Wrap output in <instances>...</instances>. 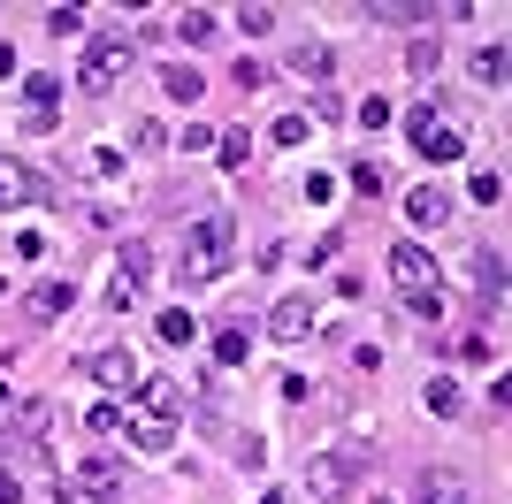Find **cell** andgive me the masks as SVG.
Returning <instances> with one entry per match:
<instances>
[{
    "label": "cell",
    "mask_w": 512,
    "mask_h": 504,
    "mask_svg": "<svg viewBox=\"0 0 512 504\" xmlns=\"http://www.w3.org/2000/svg\"><path fill=\"white\" fill-rule=\"evenodd\" d=\"M406 314L436 329V321H444V298H436V291H406Z\"/></svg>",
    "instance_id": "cell-29"
},
{
    "label": "cell",
    "mask_w": 512,
    "mask_h": 504,
    "mask_svg": "<svg viewBox=\"0 0 512 504\" xmlns=\"http://www.w3.org/2000/svg\"><path fill=\"white\" fill-rule=\"evenodd\" d=\"M474 291H482V298H490V314H497V306H505V252H474Z\"/></svg>",
    "instance_id": "cell-12"
},
{
    "label": "cell",
    "mask_w": 512,
    "mask_h": 504,
    "mask_svg": "<svg viewBox=\"0 0 512 504\" xmlns=\"http://www.w3.org/2000/svg\"><path fill=\"white\" fill-rule=\"evenodd\" d=\"M0 77H16V46L0 39Z\"/></svg>",
    "instance_id": "cell-41"
},
{
    "label": "cell",
    "mask_w": 512,
    "mask_h": 504,
    "mask_svg": "<svg viewBox=\"0 0 512 504\" xmlns=\"http://www.w3.org/2000/svg\"><path fill=\"white\" fill-rule=\"evenodd\" d=\"M352 482H360V451H314L306 459V497L314 504H344Z\"/></svg>",
    "instance_id": "cell-3"
},
{
    "label": "cell",
    "mask_w": 512,
    "mask_h": 504,
    "mask_svg": "<svg viewBox=\"0 0 512 504\" xmlns=\"http://www.w3.org/2000/svg\"><path fill=\"white\" fill-rule=\"evenodd\" d=\"M367 16L375 23H421V8L413 0H367Z\"/></svg>",
    "instance_id": "cell-28"
},
{
    "label": "cell",
    "mask_w": 512,
    "mask_h": 504,
    "mask_svg": "<svg viewBox=\"0 0 512 504\" xmlns=\"http://www.w3.org/2000/svg\"><path fill=\"white\" fill-rule=\"evenodd\" d=\"M268 336H283V344H306V336H314V298H306V291L276 298V314H268Z\"/></svg>",
    "instance_id": "cell-8"
},
{
    "label": "cell",
    "mask_w": 512,
    "mask_h": 504,
    "mask_svg": "<svg viewBox=\"0 0 512 504\" xmlns=\"http://www.w3.org/2000/svg\"><path fill=\"white\" fill-rule=\"evenodd\" d=\"M153 336H161V344H192V336H199V321L184 314V306H169V314H161V329H153Z\"/></svg>",
    "instance_id": "cell-25"
},
{
    "label": "cell",
    "mask_w": 512,
    "mask_h": 504,
    "mask_svg": "<svg viewBox=\"0 0 512 504\" xmlns=\"http://www.w3.org/2000/svg\"><path fill=\"white\" fill-rule=\"evenodd\" d=\"M85 428H92V436H123V405H115V398H100V405L85 413Z\"/></svg>",
    "instance_id": "cell-27"
},
{
    "label": "cell",
    "mask_w": 512,
    "mask_h": 504,
    "mask_svg": "<svg viewBox=\"0 0 512 504\" xmlns=\"http://www.w3.org/2000/svg\"><path fill=\"white\" fill-rule=\"evenodd\" d=\"M406 69H413V77H436V39H413V54H406Z\"/></svg>",
    "instance_id": "cell-35"
},
{
    "label": "cell",
    "mask_w": 512,
    "mask_h": 504,
    "mask_svg": "<svg viewBox=\"0 0 512 504\" xmlns=\"http://www.w3.org/2000/svg\"><path fill=\"white\" fill-rule=\"evenodd\" d=\"M69 298H77V291H69L62 275H46V283H31V291H23V314H31V321H62Z\"/></svg>",
    "instance_id": "cell-10"
},
{
    "label": "cell",
    "mask_w": 512,
    "mask_h": 504,
    "mask_svg": "<svg viewBox=\"0 0 512 504\" xmlns=\"http://www.w3.org/2000/svg\"><path fill=\"white\" fill-rule=\"evenodd\" d=\"M161 92H169V100H184V107H192L199 92H207V77H199V69H184V62H169V69H161Z\"/></svg>",
    "instance_id": "cell-21"
},
{
    "label": "cell",
    "mask_w": 512,
    "mask_h": 504,
    "mask_svg": "<svg viewBox=\"0 0 512 504\" xmlns=\"http://www.w3.org/2000/svg\"><path fill=\"white\" fill-rule=\"evenodd\" d=\"M421 504H474V489L459 482V474H444V466H428L421 474Z\"/></svg>",
    "instance_id": "cell-16"
},
{
    "label": "cell",
    "mask_w": 512,
    "mask_h": 504,
    "mask_svg": "<svg viewBox=\"0 0 512 504\" xmlns=\"http://www.w3.org/2000/svg\"><path fill=\"white\" fill-rule=\"evenodd\" d=\"M237 466H245V474H260V466H268V443L245 436V443H237Z\"/></svg>",
    "instance_id": "cell-37"
},
{
    "label": "cell",
    "mask_w": 512,
    "mask_h": 504,
    "mask_svg": "<svg viewBox=\"0 0 512 504\" xmlns=\"http://www.w3.org/2000/svg\"><path fill=\"white\" fill-rule=\"evenodd\" d=\"M421 398H428V413H436V420H459V413H467V390H459L451 375H436V382L421 390Z\"/></svg>",
    "instance_id": "cell-19"
},
{
    "label": "cell",
    "mask_w": 512,
    "mask_h": 504,
    "mask_svg": "<svg viewBox=\"0 0 512 504\" xmlns=\"http://www.w3.org/2000/svg\"><path fill=\"white\" fill-rule=\"evenodd\" d=\"M0 504H23V482L8 474V466H0Z\"/></svg>",
    "instance_id": "cell-40"
},
{
    "label": "cell",
    "mask_w": 512,
    "mask_h": 504,
    "mask_svg": "<svg viewBox=\"0 0 512 504\" xmlns=\"http://www.w3.org/2000/svg\"><path fill=\"white\" fill-rule=\"evenodd\" d=\"M39 199H54V184L39 168H23L16 153H0V207H39Z\"/></svg>",
    "instance_id": "cell-5"
},
{
    "label": "cell",
    "mask_w": 512,
    "mask_h": 504,
    "mask_svg": "<svg viewBox=\"0 0 512 504\" xmlns=\"http://www.w3.org/2000/svg\"><path fill=\"white\" fill-rule=\"evenodd\" d=\"M406 138H413V153H428V161H459V153H467V138H459V123H444V115H436V107H413L406 115Z\"/></svg>",
    "instance_id": "cell-4"
},
{
    "label": "cell",
    "mask_w": 512,
    "mask_h": 504,
    "mask_svg": "<svg viewBox=\"0 0 512 504\" xmlns=\"http://www.w3.org/2000/svg\"><path fill=\"white\" fill-rule=\"evenodd\" d=\"M406 222H413V230H444V222H451V199H444V191H413V199H406Z\"/></svg>",
    "instance_id": "cell-14"
},
{
    "label": "cell",
    "mask_w": 512,
    "mask_h": 504,
    "mask_svg": "<svg viewBox=\"0 0 512 504\" xmlns=\"http://www.w3.org/2000/svg\"><path fill=\"white\" fill-rule=\"evenodd\" d=\"M138 390H146V413L153 420H184V413H192V398H184L176 382H138Z\"/></svg>",
    "instance_id": "cell-17"
},
{
    "label": "cell",
    "mask_w": 512,
    "mask_h": 504,
    "mask_svg": "<svg viewBox=\"0 0 512 504\" xmlns=\"http://www.w3.org/2000/svg\"><path fill=\"white\" fill-rule=\"evenodd\" d=\"M23 428H31V436H46V428H54V405H46V398H23Z\"/></svg>",
    "instance_id": "cell-33"
},
{
    "label": "cell",
    "mask_w": 512,
    "mask_h": 504,
    "mask_svg": "<svg viewBox=\"0 0 512 504\" xmlns=\"http://www.w3.org/2000/svg\"><path fill=\"white\" fill-rule=\"evenodd\" d=\"M176 31H184V46H207L214 31H222V16H214V8H184V16H176Z\"/></svg>",
    "instance_id": "cell-22"
},
{
    "label": "cell",
    "mask_w": 512,
    "mask_h": 504,
    "mask_svg": "<svg viewBox=\"0 0 512 504\" xmlns=\"http://www.w3.org/2000/svg\"><path fill=\"white\" fill-rule=\"evenodd\" d=\"M375 504H398V497H375Z\"/></svg>",
    "instance_id": "cell-43"
},
{
    "label": "cell",
    "mask_w": 512,
    "mask_h": 504,
    "mask_svg": "<svg viewBox=\"0 0 512 504\" xmlns=\"http://www.w3.org/2000/svg\"><path fill=\"white\" fill-rule=\"evenodd\" d=\"M123 436L138 443V451H153V459H161V451H176V420H153V413H123Z\"/></svg>",
    "instance_id": "cell-11"
},
{
    "label": "cell",
    "mask_w": 512,
    "mask_h": 504,
    "mask_svg": "<svg viewBox=\"0 0 512 504\" xmlns=\"http://www.w3.org/2000/svg\"><path fill=\"white\" fill-rule=\"evenodd\" d=\"M130 39H115V31H100V39H85V69H77V84L85 92H115V84L130 77Z\"/></svg>",
    "instance_id": "cell-2"
},
{
    "label": "cell",
    "mask_w": 512,
    "mask_h": 504,
    "mask_svg": "<svg viewBox=\"0 0 512 504\" xmlns=\"http://www.w3.org/2000/svg\"><path fill=\"white\" fill-rule=\"evenodd\" d=\"M306 130H314L306 115H276V146H306Z\"/></svg>",
    "instance_id": "cell-34"
},
{
    "label": "cell",
    "mask_w": 512,
    "mask_h": 504,
    "mask_svg": "<svg viewBox=\"0 0 512 504\" xmlns=\"http://www.w3.org/2000/svg\"><path fill=\"white\" fill-rule=\"evenodd\" d=\"M474 84H482V92L505 84V46H482V54H474Z\"/></svg>",
    "instance_id": "cell-24"
},
{
    "label": "cell",
    "mask_w": 512,
    "mask_h": 504,
    "mask_svg": "<svg viewBox=\"0 0 512 504\" xmlns=\"http://www.w3.org/2000/svg\"><path fill=\"white\" fill-rule=\"evenodd\" d=\"M77 497L115 504V497H123V466H115V459H100V451H85V466H77Z\"/></svg>",
    "instance_id": "cell-6"
},
{
    "label": "cell",
    "mask_w": 512,
    "mask_h": 504,
    "mask_svg": "<svg viewBox=\"0 0 512 504\" xmlns=\"http://www.w3.org/2000/svg\"><path fill=\"white\" fill-rule=\"evenodd\" d=\"M352 191H360V199H375V191H383V168H375V161H352Z\"/></svg>",
    "instance_id": "cell-32"
},
{
    "label": "cell",
    "mask_w": 512,
    "mask_h": 504,
    "mask_svg": "<svg viewBox=\"0 0 512 504\" xmlns=\"http://www.w3.org/2000/svg\"><path fill=\"white\" fill-rule=\"evenodd\" d=\"M214 153H222V168H245V161H253V130H222Z\"/></svg>",
    "instance_id": "cell-23"
},
{
    "label": "cell",
    "mask_w": 512,
    "mask_h": 504,
    "mask_svg": "<svg viewBox=\"0 0 512 504\" xmlns=\"http://www.w3.org/2000/svg\"><path fill=\"white\" fill-rule=\"evenodd\" d=\"M85 375L100 382V390H130V382H138V359H130V344H100V352L85 359Z\"/></svg>",
    "instance_id": "cell-7"
},
{
    "label": "cell",
    "mask_w": 512,
    "mask_h": 504,
    "mask_svg": "<svg viewBox=\"0 0 512 504\" xmlns=\"http://www.w3.org/2000/svg\"><path fill=\"white\" fill-rule=\"evenodd\" d=\"M237 92H268V69H260V62H237Z\"/></svg>",
    "instance_id": "cell-39"
},
{
    "label": "cell",
    "mask_w": 512,
    "mask_h": 504,
    "mask_svg": "<svg viewBox=\"0 0 512 504\" xmlns=\"http://www.w3.org/2000/svg\"><path fill=\"white\" fill-rule=\"evenodd\" d=\"M46 31H62V39H69V31H85V8H46Z\"/></svg>",
    "instance_id": "cell-36"
},
{
    "label": "cell",
    "mask_w": 512,
    "mask_h": 504,
    "mask_svg": "<svg viewBox=\"0 0 512 504\" xmlns=\"http://www.w3.org/2000/svg\"><path fill=\"white\" fill-rule=\"evenodd\" d=\"M291 77L321 84V77H329V46H321V39H299V46H291Z\"/></svg>",
    "instance_id": "cell-20"
},
{
    "label": "cell",
    "mask_w": 512,
    "mask_h": 504,
    "mask_svg": "<svg viewBox=\"0 0 512 504\" xmlns=\"http://www.w3.org/2000/svg\"><path fill=\"white\" fill-rule=\"evenodd\" d=\"M467 191H474V199H482V207H490V199H497V191H505V184H497L490 168H474V176H467Z\"/></svg>",
    "instance_id": "cell-38"
},
{
    "label": "cell",
    "mask_w": 512,
    "mask_h": 504,
    "mask_svg": "<svg viewBox=\"0 0 512 504\" xmlns=\"http://www.w3.org/2000/svg\"><path fill=\"white\" fill-rule=\"evenodd\" d=\"M8 398H16V390H8V382H0V413H8Z\"/></svg>",
    "instance_id": "cell-42"
},
{
    "label": "cell",
    "mask_w": 512,
    "mask_h": 504,
    "mask_svg": "<svg viewBox=\"0 0 512 504\" xmlns=\"http://www.w3.org/2000/svg\"><path fill=\"white\" fill-rule=\"evenodd\" d=\"M23 92H31V115H46V107L62 100V84L46 77V69H31V77H23Z\"/></svg>",
    "instance_id": "cell-26"
},
{
    "label": "cell",
    "mask_w": 512,
    "mask_h": 504,
    "mask_svg": "<svg viewBox=\"0 0 512 504\" xmlns=\"http://www.w3.org/2000/svg\"><path fill=\"white\" fill-rule=\"evenodd\" d=\"M115 268H123V283H130V291H146L153 275H161V268H153V245H146V237H130V245L115 252Z\"/></svg>",
    "instance_id": "cell-15"
},
{
    "label": "cell",
    "mask_w": 512,
    "mask_h": 504,
    "mask_svg": "<svg viewBox=\"0 0 512 504\" xmlns=\"http://www.w3.org/2000/svg\"><path fill=\"white\" fill-rule=\"evenodd\" d=\"M245 359H253V329H245V321H230V329L214 336V367H245Z\"/></svg>",
    "instance_id": "cell-18"
},
{
    "label": "cell",
    "mask_w": 512,
    "mask_h": 504,
    "mask_svg": "<svg viewBox=\"0 0 512 504\" xmlns=\"http://www.w3.org/2000/svg\"><path fill=\"white\" fill-rule=\"evenodd\" d=\"M130 146H138V153H161V146H169V130L146 115V123H130Z\"/></svg>",
    "instance_id": "cell-30"
},
{
    "label": "cell",
    "mask_w": 512,
    "mask_h": 504,
    "mask_svg": "<svg viewBox=\"0 0 512 504\" xmlns=\"http://www.w3.org/2000/svg\"><path fill=\"white\" fill-rule=\"evenodd\" d=\"M46 451H39V436H31V428H0V466H8V474H23V466H39Z\"/></svg>",
    "instance_id": "cell-13"
},
{
    "label": "cell",
    "mask_w": 512,
    "mask_h": 504,
    "mask_svg": "<svg viewBox=\"0 0 512 504\" xmlns=\"http://www.w3.org/2000/svg\"><path fill=\"white\" fill-rule=\"evenodd\" d=\"M237 31H253V39H260V31H276V8H260V0H253V8H237Z\"/></svg>",
    "instance_id": "cell-31"
},
{
    "label": "cell",
    "mask_w": 512,
    "mask_h": 504,
    "mask_svg": "<svg viewBox=\"0 0 512 504\" xmlns=\"http://www.w3.org/2000/svg\"><path fill=\"white\" fill-rule=\"evenodd\" d=\"M176 268H184V283H222V268H230V222L199 214L184 230V245H176Z\"/></svg>",
    "instance_id": "cell-1"
},
{
    "label": "cell",
    "mask_w": 512,
    "mask_h": 504,
    "mask_svg": "<svg viewBox=\"0 0 512 504\" xmlns=\"http://www.w3.org/2000/svg\"><path fill=\"white\" fill-rule=\"evenodd\" d=\"M390 275H398V291H436V260L421 245H398L390 252Z\"/></svg>",
    "instance_id": "cell-9"
}]
</instances>
